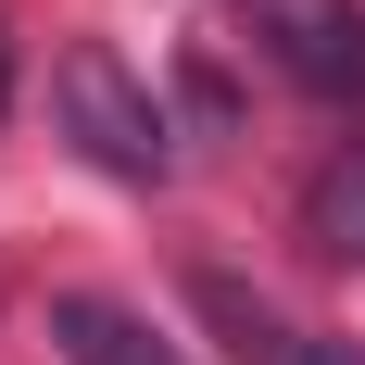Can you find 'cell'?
I'll use <instances>...</instances> for the list:
<instances>
[{
	"label": "cell",
	"mask_w": 365,
	"mask_h": 365,
	"mask_svg": "<svg viewBox=\"0 0 365 365\" xmlns=\"http://www.w3.org/2000/svg\"><path fill=\"white\" fill-rule=\"evenodd\" d=\"M0 101H13V51H0Z\"/></svg>",
	"instance_id": "52a82bcc"
},
{
	"label": "cell",
	"mask_w": 365,
	"mask_h": 365,
	"mask_svg": "<svg viewBox=\"0 0 365 365\" xmlns=\"http://www.w3.org/2000/svg\"><path fill=\"white\" fill-rule=\"evenodd\" d=\"M315 252H340V264H365V139L328 164V189H315Z\"/></svg>",
	"instance_id": "5b68a950"
},
{
	"label": "cell",
	"mask_w": 365,
	"mask_h": 365,
	"mask_svg": "<svg viewBox=\"0 0 365 365\" xmlns=\"http://www.w3.org/2000/svg\"><path fill=\"white\" fill-rule=\"evenodd\" d=\"M264 51L290 63V88L315 101H365V0H252Z\"/></svg>",
	"instance_id": "7a4b0ae2"
},
{
	"label": "cell",
	"mask_w": 365,
	"mask_h": 365,
	"mask_svg": "<svg viewBox=\"0 0 365 365\" xmlns=\"http://www.w3.org/2000/svg\"><path fill=\"white\" fill-rule=\"evenodd\" d=\"M189 302H202V315L227 328V353H240V365H277V315H264L240 277H215V264H202V277H189Z\"/></svg>",
	"instance_id": "277c9868"
},
{
	"label": "cell",
	"mask_w": 365,
	"mask_h": 365,
	"mask_svg": "<svg viewBox=\"0 0 365 365\" xmlns=\"http://www.w3.org/2000/svg\"><path fill=\"white\" fill-rule=\"evenodd\" d=\"M290 365H365V340H302Z\"/></svg>",
	"instance_id": "8992f818"
},
{
	"label": "cell",
	"mask_w": 365,
	"mask_h": 365,
	"mask_svg": "<svg viewBox=\"0 0 365 365\" xmlns=\"http://www.w3.org/2000/svg\"><path fill=\"white\" fill-rule=\"evenodd\" d=\"M51 340H63V365H177V340H151L126 302H51Z\"/></svg>",
	"instance_id": "3957f363"
},
{
	"label": "cell",
	"mask_w": 365,
	"mask_h": 365,
	"mask_svg": "<svg viewBox=\"0 0 365 365\" xmlns=\"http://www.w3.org/2000/svg\"><path fill=\"white\" fill-rule=\"evenodd\" d=\"M63 126H76V151H88L101 177H126V189L164 177V101L126 76L113 38H76L63 51Z\"/></svg>",
	"instance_id": "6da1fadb"
}]
</instances>
